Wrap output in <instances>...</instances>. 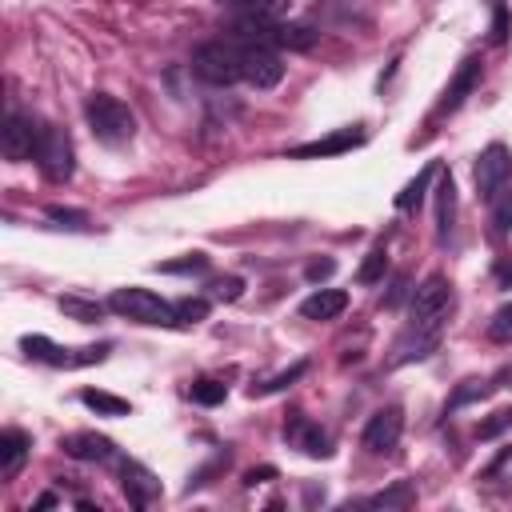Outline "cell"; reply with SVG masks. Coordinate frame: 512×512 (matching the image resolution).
I'll list each match as a JSON object with an SVG mask.
<instances>
[{
	"instance_id": "obj_1",
	"label": "cell",
	"mask_w": 512,
	"mask_h": 512,
	"mask_svg": "<svg viewBox=\"0 0 512 512\" xmlns=\"http://www.w3.org/2000/svg\"><path fill=\"white\" fill-rule=\"evenodd\" d=\"M84 116H88L92 136H96L100 144H108V148H120V144H128V140L136 136V116H132V108H128L124 100L108 96V92H92L88 104H84Z\"/></svg>"
},
{
	"instance_id": "obj_2",
	"label": "cell",
	"mask_w": 512,
	"mask_h": 512,
	"mask_svg": "<svg viewBox=\"0 0 512 512\" xmlns=\"http://www.w3.org/2000/svg\"><path fill=\"white\" fill-rule=\"evenodd\" d=\"M108 308L124 320H136V324H152V328H176L180 316H176V304L160 300L156 292L148 288H116L108 296Z\"/></svg>"
},
{
	"instance_id": "obj_3",
	"label": "cell",
	"mask_w": 512,
	"mask_h": 512,
	"mask_svg": "<svg viewBox=\"0 0 512 512\" xmlns=\"http://www.w3.org/2000/svg\"><path fill=\"white\" fill-rule=\"evenodd\" d=\"M192 72L208 84H236L244 80V52L232 40H204L192 52Z\"/></svg>"
},
{
	"instance_id": "obj_4",
	"label": "cell",
	"mask_w": 512,
	"mask_h": 512,
	"mask_svg": "<svg viewBox=\"0 0 512 512\" xmlns=\"http://www.w3.org/2000/svg\"><path fill=\"white\" fill-rule=\"evenodd\" d=\"M448 308H452V284L440 272H432L420 288H412L408 316H412L416 328H440L444 316H448Z\"/></svg>"
},
{
	"instance_id": "obj_5",
	"label": "cell",
	"mask_w": 512,
	"mask_h": 512,
	"mask_svg": "<svg viewBox=\"0 0 512 512\" xmlns=\"http://www.w3.org/2000/svg\"><path fill=\"white\" fill-rule=\"evenodd\" d=\"M36 164H40V172H44L48 180L64 184V180L72 176V168H76L72 136H68L64 128H56V124H44V128H40V144H36Z\"/></svg>"
},
{
	"instance_id": "obj_6",
	"label": "cell",
	"mask_w": 512,
	"mask_h": 512,
	"mask_svg": "<svg viewBox=\"0 0 512 512\" xmlns=\"http://www.w3.org/2000/svg\"><path fill=\"white\" fill-rule=\"evenodd\" d=\"M472 180H476V192H480L484 200H496V192L512 180V152H508L504 144H488V148L476 156Z\"/></svg>"
},
{
	"instance_id": "obj_7",
	"label": "cell",
	"mask_w": 512,
	"mask_h": 512,
	"mask_svg": "<svg viewBox=\"0 0 512 512\" xmlns=\"http://www.w3.org/2000/svg\"><path fill=\"white\" fill-rule=\"evenodd\" d=\"M400 432H404V412L396 404H388V408H380V412L368 416V424H364V448L376 452V456H384V452H392L400 444Z\"/></svg>"
},
{
	"instance_id": "obj_8",
	"label": "cell",
	"mask_w": 512,
	"mask_h": 512,
	"mask_svg": "<svg viewBox=\"0 0 512 512\" xmlns=\"http://www.w3.org/2000/svg\"><path fill=\"white\" fill-rule=\"evenodd\" d=\"M36 144H40V128H36L32 120H24L20 112H8V120H4V128H0V148H4V156H8L12 164H20V160L36 156Z\"/></svg>"
},
{
	"instance_id": "obj_9",
	"label": "cell",
	"mask_w": 512,
	"mask_h": 512,
	"mask_svg": "<svg viewBox=\"0 0 512 512\" xmlns=\"http://www.w3.org/2000/svg\"><path fill=\"white\" fill-rule=\"evenodd\" d=\"M364 144V128H336L332 136H320V140H308V144H296L288 148L292 160H316V156H340V152H352Z\"/></svg>"
},
{
	"instance_id": "obj_10",
	"label": "cell",
	"mask_w": 512,
	"mask_h": 512,
	"mask_svg": "<svg viewBox=\"0 0 512 512\" xmlns=\"http://www.w3.org/2000/svg\"><path fill=\"white\" fill-rule=\"evenodd\" d=\"M240 52H244V80L252 88L268 92V88H276L284 80V64H280V56L272 48H240Z\"/></svg>"
},
{
	"instance_id": "obj_11",
	"label": "cell",
	"mask_w": 512,
	"mask_h": 512,
	"mask_svg": "<svg viewBox=\"0 0 512 512\" xmlns=\"http://www.w3.org/2000/svg\"><path fill=\"white\" fill-rule=\"evenodd\" d=\"M120 480H124V496H128L132 508H148L160 496V480L144 464H136V460H124L120 464Z\"/></svg>"
},
{
	"instance_id": "obj_12",
	"label": "cell",
	"mask_w": 512,
	"mask_h": 512,
	"mask_svg": "<svg viewBox=\"0 0 512 512\" xmlns=\"http://www.w3.org/2000/svg\"><path fill=\"white\" fill-rule=\"evenodd\" d=\"M60 448H64V456L88 460V464H104V460L116 456V444L108 436H100V432H72V436L60 440Z\"/></svg>"
},
{
	"instance_id": "obj_13",
	"label": "cell",
	"mask_w": 512,
	"mask_h": 512,
	"mask_svg": "<svg viewBox=\"0 0 512 512\" xmlns=\"http://www.w3.org/2000/svg\"><path fill=\"white\" fill-rule=\"evenodd\" d=\"M284 436H288V444H296L304 456H312V460H324V456H332V440H328V432H320L312 420H304V416H292V424H284Z\"/></svg>"
},
{
	"instance_id": "obj_14",
	"label": "cell",
	"mask_w": 512,
	"mask_h": 512,
	"mask_svg": "<svg viewBox=\"0 0 512 512\" xmlns=\"http://www.w3.org/2000/svg\"><path fill=\"white\" fill-rule=\"evenodd\" d=\"M436 344H440V328H408L400 340H396V348H392V364L400 368V364H412V360H424L428 352H436Z\"/></svg>"
},
{
	"instance_id": "obj_15",
	"label": "cell",
	"mask_w": 512,
	"mask_h": 512,
	"mask_svg": "<svg viewBox=\"0 0 512 512\" xmlns=\"http://www.w3.org/2000/svg\"><path fill=\"white\" fill-rule=\"evenodd\" d=\"M480 84V60L476 56H468V60H460V68H456V76L448 80V88H444V100L436 104V112H456L464 100H468V92Z\"/></svg>"
},
{
	"instance_id": "obj_16",
	"label": "cell",
	"mask_w": 512,
	"mask_h": 512,
	"mask_svg": "<svg viewBox=\"0 0 512 512\" xmlns=\"http://www.w3.org/2000/svg\"><path fill=\"white\" fill-rule=\"evenodd\" d=\"M28 452H32L28 432L4 428V432H0V476H4V480H16L20 468H24V460H28Z\"/></svg>"
},
{
	"instance_id": "obj_17",
	"label": "cell",
	"mask_w": 512,
	"mask_h": 512,
	"mask_svg": "<svg viewBox=\"0 0 512 512\" xmlns=\"http://www.w3.org/2000/svg\"><path fill=\"white\" fill-rule=\"evenodd\" d=\"M344 308H348V292H340V288H316L300 304V316L304 320H336Z\"/></svg>"
},
{
	"instance_id": "obj_18",
	"label": "cell",
	"mask_w": 512,
	"mask_h": 512,
	"mask_svg": "<svg viewBox=\"0 0 512 512\" xmlns=\"http://www.w3.org/2000/svg\"><path fill=\"white\" fill-rule=\"evenodd\" d=\"M20 348H24L32 360H44V364H56V368H76V348H60V344H52L48 336H24Z\"/></svg>"
},
{
	"instance_id": "obj_19",
	"label": "cell",
	"mask_w": 512,
	"mask_h": 512,
	"mask_svg": "<svg viewBox=\"0 0 512 512\" xmlns=\"http://www.w3.org/2000/svg\"><path fill=\"white\" fill-rule=\"evenodd\" d=\"M452 224H456V184L444 172L440 184H436V236L448 240L452 236Z\"/></svg>"
},
{
	"instance_id": "obj_20",
	"label": "cell",
	"mask_w": 512,
	"mask_h": 512,
	"mask_svg": "<svg viewBox=\"0 0 512 512\" xmlns=\"http://www.w3.org/2000/svg\"><path fill=\"white\" fill-rule=\"evenodd\" d=\"M320 40V32L312 28V24H292V20H280L276 24V48H296V52H304V48H312Z\"/></svg>"
},
{
	"instance_id": "obj_21",
	"label": "cell",
	"mask_w": 512,
	"mask_h": 512,
	"mask_svg": "<svg viewBox=\"0 0 512 512\" xmlns=\"http://www.w3.org/2000/svg\"><path fill=\"white\" fill-rule=\"evenodd\" d=\"M436 172H440V164H436V160H432V164H424V168L404 184V192L396 196V208H400V212L416 208V204L424 200V192H428V184H432V176H436Z\"/></svg>"
},
{
	"instance_id": "obj_22",
	"label": "cell",
	"mask_w": 512,
	"mask_h": 512,
	"mask_svg": "<svg viewBox=\"0 0 512 512\" xmlns=\"http://www.w3.org/2000/svg\"><path fill=\"white\" fill-rule=\"evenodd\" d=\"M80 400H84V408H92L96 416H128V412H132V404H128L124 396H112V392H100V388H84Z\"/></svg>"
},
{
	"instance_id": "obj_23",
	"label": "cell",
	"mask_w": 512,
	"mask_h": 512,
	"mask_svg": "<svg viewBox=\"0 0 512 512\" xmlns=\"http://www.w3.org/2000/svg\"><path fill=\"white\" fill-rule=\"evenodd\" d=\"M364 504H368V508H412V504H416V484H412V480H396L392 488L368 496Z\"/></svg>"
},
{
	"instance_id": "obj_24",
	"label": "cell",
	"mask_w": 512,
	"mask_h": 512,
	"mask_svg": "<svg viewBox=\"0 0 512 512\" xmlns=\"http://www.w3.org/2000/svg\"><path fill=\"white\" fill-rule=\"evenodd\" d=\"M220 4H228V8H232V12H240V16L280 20V16L288 12V4H292V0H220Z\"/></svg>"
},
{
	"instance_id": "obj_25",
	"label": "cell",
	"mask_w": 512,
	"mask_h": 512,
	"mask_svg": "<svg viewBox=\"0 0 512 512\" xmlns=\"http://www.w3.org/2000/svg\"><path fill=\"white\" fill-rule=\"evenodd\" d=\"M60 312L72 316V320H80V324H96V320L104 316V304L80 300V296H60Z\"/></svg>"
},
{
	"instance_id": "obj_26",
	"label": "cell",
	"mask_w": 512,
	"mask_h": 512,
	"mask_svg": "<svg viewBox=\"0 0 512 512\" xmlns=\"http://www.w3.org/2000/svg\"><path fill=\"white\" fill-rule=\"evenodd\" d=\"M188 396H192L196 404L212 408V404H224V396H228V384H220V380H212V376H200V380H192Z\"/></svg>"
},
{
	"instance_id": "obj_27",
	"label": "cell",
	"mask_w": 512,
	"mask_h": 512,
	"mask_svg": "<svg viewBox=\"0 0 512 512\" xmlns=\"http://www.w3.org/2000/svg\"><path fill=\"white\" fill-rule=\"evenodd\" d=\"M384 272H388V252H384V244H376V248L364 256L356 280H360V284H376V280H384Z\"/></svg>"
},
{
	"instance_id": "obj_28",
	"label": "cell",
	"mask_w": 512,
	"mask_h": 512,
	"mask_svg": "<svg viewBox=\"0 0 512 512\" xmlns=\"http://www.w3.org/2000/svg\"><path fill=\"white\" fill-rule=\"evenodd\" d=\"M508 428H512V404H508V408L488 412V416L476 424V436H480V440H496V436H504Z\"/></svg>"
},
{
	"instance_id": "obj_29",
	"label": "cell",
	"mask_w": 512,
	"mask_h": 512,
	"mask_svg": "<svg viewBox=\"0 0 512 512\" xmlns=\"http://www.w3.org/2000/svg\"><path fill=\"white\" fill-rule=\"evenodd\" d=\"M304 368H308V364L300 360V364H292L288 372H276V376H268V380L252 384V396H268V392H280V388H288L292 380H300V376H304Z\"/></svg>"
},
{
	"instance_id": "obj_30",
	"label": "cell",
	"mask_w": 512,
	"mask_h": 512,
	"mask_svg": "<svg viewBox=\"0 0 512 512\" xmlns=\"http://www.w3.org/2000/svg\"><path fill=\"white\" fill-rule=\"evenodd\" d=\"M488 340H496V344L512 340V300L492 312V320H488Z\"/></svg>"
},
{
	"instance_id": "obj_31",
	"label": "cell",
	"mask_w": 512,
	"mask_h": 512,
	"mask_svg": "<svg viewBox=\"0 0 512 512\" xmlns=\"http://www.w3.org/2000/svg\"><path fill=\"white\" fill-rule=\"evenodd\" d=\"M492 224L496 232H508L512 228V188H500L496 200H492Z\"/></svg>"
},
{
	"instance_id": "obj_32",
	"label": "cell",
	"mask_w": 512,
	"mask_h": 512,
	"mask_svg": "<svg viewBox=\"0 0 512 512\" xmlns=\"http://www.w3.org/2000/svg\"><path fill=\"white\" fill-rule=\"evenodd\" d=\"M204 268H208V256H204V252H188V256H180V260L156 264V272H204Z\"/></svg>"
},
{
	"instance_id": "obj_33",
	"label": "cell",
	"mask_w": 512,
	"mask_h": 512,
	"mask_svg": "<svg viewBox=\"0 0 512 512\" xmlns=\"http://www.w3.org/2000/svg\"><path fill=\"white\" fill-rule=\"evenodd\" d=\"M488 388L492 384H484V380H464L456 392H452V400H448V408H464V404H472V400H480V396H488Z\"/></svg>"
},
{
	"instance_id": "obj_34",
	"label": "cell",
	"mask_w": 512,
	"mask_h": 512,
	"mask_svg": "<svg viewBox=\"0 0 512 512\" xmlns=\"http://www.w3.org/2000/svg\"><path fill=\"white\" fill-rule=\"evenodd\" d=\"M176 316H180V324H200L208 316V300H200V296L176 300Z\"/></svg>"
},
{
	"instance_id": "obj_35",
	"label": "cell",
	"mask_w": 512,
	"mask_h": 512,
	"mask_svg": "<svg viewBox=\"0 0 512 512\" xmlns=\"http://www.w3.org/2000/svg\"><path fill=\"white\" fill-rule=\"evenodd\" d=\"M48 220H56L60 228H88V212H80V208H60V204H52V208H48Z\"/></svg>"
},
{
	"instance_id": "obj_36",
	"label": "cell",
	"mask_w": 512,
	"mask_h": 512,
	"mask_svg": "<svg viewBox=\"0 0 512 512\" xmlns=\"http://www.w3.org/2000/svg\"><path fill=\"white\" fill-rule=\"evenodd\" d=\"M504 40H508V4L492 0V44H504Z\"/></svg>"
},
{
	"instance_id": "obj_37",
	"label": "cell",
	"mask_w": 512,
	"mask_h": 512,
	"mask_svg": "<svg viewBox=\"0 0 512 512\" xmlns=\"http://www.w3.org/2000/svg\"><path fill=\"white\" fill-rule=\"evenodd\" d=\"M212 292H216V300H228V304H232V300L244 296V280H240V276H220V280L212 284Z\"/></svg>"
},
{
	"instance_id": "obj_38",
	"label": "cell",
	"mask_w": 512,
	"mask_h": 512,
	"mask_svg": "<svg viewBox=\"0 0 512 512\" xmlns=\"http://www.w3.org/2000/svg\"><path fill=\"white\" fill-rule=\"evenodd\" d=\"M332 272H336V260H332V256H324V260H312V264L304 268V276H308L312 284H320V280H328Z\"/></svg>"
},
{
	"instance_id": "obj_39",
	"label": "cell",
	"mask_w": 512,
	"mask_h": 512,
	"mask_svg": "<svg viewBox=\"0 0 512 512\" xmlns=\"http://www.w3.org/2000/svg\"><path fill=\"white\" fill-rule=\"evenodd\" d=\"M404 292H408V276H404V272H396V280H392V288H388L384 304H388V308H396V304L404 300Z\"/></svg>"
},
{
	"instance_id": "obj_40",
	"label": "cell",
	"mask_w": 512,
	"mask_h": 512,
	"mask_svg": "<svg viewBox=\"0 0 512 512\" xmlns=\"http://www.w3.org/2000/svg\"><path fill=\"white\" fill-rule=\"evenodd\" d=\"M264 480H276V468H252V472H244V484L252 488V484H264Z\"/></svg>"
},
{
	"instance_id": "obj_41",
	"label": "cell",
	"mask_w": 512,
	"mask_h": 512,
	"mask_svg": "<svg viewBox=\"0 0 512 512\" xmlns=\"http://www.w3.org/2000/svg\"><path fill=\"white\" fill-rule=\"evenodd\" d=\"M496 280H500L504 288H512V256H504V260L496 264Z\"/></svg>"
},
{
	"instance_id": "obj_42",
	"label": "cell",
	"mask_w": 512,
	"mask_h": 512,
	"mask_svg": "<svg viewBox=\"0 0 512 512\" xmlns=\"http://www.w3.org/2000/svg\"><path fill=\"white\" fill-rule=\"evenodd\" d=\"M52 504H56V496H52V492H44V496L36 500V508H52Z\"/></svg>"
}]
</instances>
